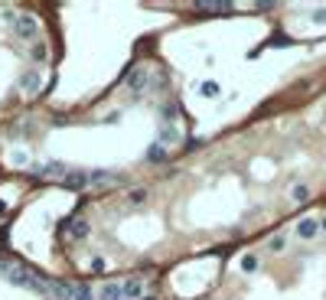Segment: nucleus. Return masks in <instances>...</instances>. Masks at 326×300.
I'll use <instances>...</instances> for the list:
<instances>
[{"mask_svg": "<svg viewBox=\"0 0 326 300\" xmlns=\"http://www.w3.org/2000/svg\"><path fill=\"white\" fill-rule=\"evenodd\" d=\"M127 199L134 202V206H140V202H147V189H131V192H127Z\"/></svg>", "mask_w": 326, "mask_h": 300, "instance_id": "f3484780", "label": "nucleus"}, {"mask_svg": "<svg viewBox=\"0 0 326 300\" xmlns=\"http://www.w3.org/2000/svg\"><path fill=\"white\" fill-rule=\"evenodd\" d=\"M36 176H52V180L62 183L66 176H69V170H66L62 163H46V166H36Z\"/></svg>", "mask_w": 326, "mask_h": 300, "instance_id": "39448f33", "label": "nucleus"}, {"mask_svg": "<svg viewBox=\"0 0 326 300\" xmlns=\"http://www.w3.org/2000/svg\"><path fill=\"white\" fill-rule=\"evenodd\" d=\"M323 228H326V219H323Z\"/></svg>", "mask_w": 326, "mask_h": 300, "instance_id": "b1692460", "label": "nucleus"}, {"mask_svg": "<svg viewBox=\"0 0 326 300\" xmlns=\"http://www.w3.org/2000/svg\"><path fill=\"white\" fill-rule=\"evenodd\" d=\"M88 232H92V225H88V219H72V222L66 225V235H69V238H85Z\"/></svg>", "mask_w": 326, "mask_h": 300, "instance_id": "423d86ee", "label": "nucleus"}, {"mask_svg": "<svg viewBox=\"0 0 326 300\" xmlns=\"http://www.w3.org/2000/svg\"><path fill=\"white\" fill-rule=\"evenodd\" d=\"M124 297H127L124 281H111V284H104L98 290V300H124Z\"/></svg>", "mask_w": 326, "mask_h": 300, "instance_id": "f03ea898", "label": "nucleus"}, {"mask_svg": "<svg viewBox=\"0 0 326 300\" xmlns=\"http://www.w3.org/2000/svg\"><path fill=\"white\" fill-rule=\"evenodd\" d=\"M242 271H258V254H242Z\"/></svg>", "mask_w": 326, "mask_h": 300, "instance_id": "2eb2a0df", "label": "nucleus"}, {"mask_svg": "<svg viewBox=\"0 0 326 300\" xmlns=\"http://www.w3.org/2000/svg\"><path fill=\"white\" fill-rule=\"evenodd\" d=\"M13 30H16V36H20V39H36L39 36V23H36V16H30V13L16 16Z\"/></svg>", "mask_w": 326, "mask_h": 300, "instance_id": "f257e3e1", "label": "nucleus"}, {"mask_svg": "<svg viewBox=\"0 0 326 300\" xmlns=\"http://www.w3.org/2000/svg\"><path fill=\"white\" fill-rule=\"evenodd\" d=\"M23 92L26 95H36L39 92V72H36V69H30V72L23 75Z\"/></svg>", "mask_w": 326, "mask_h": 300, "instance_id": "0eeeda50", "label": "nucleus"}, {"mask_svg": "<svg viewBox=\"0 0 326 300\" xmlns=\"http://www.w3.org/2000/svg\"><path fill=\"white\" fill-rule=\"evenodd\" d=\"M124 300H131V297H124Z\"/></svg>", "mask_w": 326, "mask_h": 300, "instance_id": "393cba45", "label": "nucleus"}, {"mask_svg": "<svg viewBox=\"0 0 326 300\" xmlns=\"http://www.w3.org/2000/svg\"><path fill=\"white\" fill-rule=\"evenodd\" d=\"M66 189H85L92 186V173H82V170H69V176L62 180Z\"/></svg>", "mask_w": 326, "mask_h": 300, "instance_id": "7ed1b4c3", "label": "nucleus"}, {"mask_svg": "<svg viewBox=\"0 0 326 300\" xmlns=\"http://www.w3.org/2000/svg\"><path fill=\"white\" fill-rule=\"evenodd\" d=\"M176 140H180V131H176V127H163V131H160V140H157V144H160V147H173Z\"/></svg>", "mask_w": 326, "mask_h": 300, "instance_id": "9d476101", "label": "nucleus"}, {"mask_svg": "<svg viewBox=\"0 0 326 300\" xmlns=\"http://www.w3.org/2000/svg\"><path fill=\"white\" fill-rule=\"evenodd\" d=\"M199 92L206 95V98H215V95L222 92V85H219V82H202V85H199Z\"/></svg>", "mask_w": 326, "mask_h": 300, "instance_id": "ddd939ff", "label": "nucleus"}, {"mask_svg": "<svg viewBox=\"0 0 326 300\" xmlns=\"http://www.w3.org/2000/svg\"><path fill=\"white\" fill-rule=\"evenodd\" d=\"M46 56H49V46H46V42H36V46H33V59H36V62H42Z\"/></svg>", "mask_w": 326, "mask_h": 300, "instance_id": "dca6fc26", "label": "nucleus"}, {"mask_svg": "<svg viewBox=\"0 0 326 300\" xmlns=\"http://www.w3.org/2000/svg\"><path fill=\"white\" fill-rule=\"evenodd\" d=\"M196 10L199 13H225V10H232V4L228 0H196Z\"/></svg>", "mask_w": 326, "mask_h": 300, "instance_id": "20e7f679", "label": "nucleus"}, {"mask_svg": "<svg viewBox=\"0 0 326 300\" xmlns=\"http://www.w3.org/2000/svg\"><path fill=\"white\" fill-rule=\"evenodd\" d=\"M144 88H147V72H144V69H137V72L131 75V92H134V95H140Z\"/></svg>", "mask_w": 326, "mask_h": 300, "instance_id": "1a4fd4ad", "label": "nucleus"}, {"mask_svg": "<svg viewBox=\"0 0 326 300\" xmlns=\"http://www.w3.org/2000/svg\"><path fill=\"white\" fill-rule=\"evenodd\" d=\"M160 114H163V121H170V124H173L176 118H180V114H176V108H173V104H163V111H160Z\"/></svg>", "mask_w": 326, "mask_h": 300, "instance_id": "6ab92c4d", "label": "nucleus"}, {"mask_svg": "<svg viewBox=\"0 0 326 300\" xmlns=\"http://www.w3.org/2000/svg\"><path fill=\"white\" fill-rule=\"evenodd\" d=\"M147 160H150V163H163V160H170V150H166V147H160V144H154L150 150H147Z\"/></svg>", "mask_w": 326, "mask_h": 300, "instance_id": "6e6552de", "label": "nucleus"}, {"mask_svg": "<svg viewBox=\"0 0 326 300\" xmlns=\"http://www.w3.org/2000/svg\"><path fill=\"white\" fill-rule=\"evenodd\" d=\"M140 300H157V297H140Z\"/></svg>", "mask_w": 326, "mask_h": 300, "instance_id": "5701e85b", "label": "nucleus"}, {"mask_svg": "<svg viewBox=\"0 0 326 300\" xmlns=\"http://www.w3.org/2000/svg\"><path fill=\"white\" fill-rule=\"evenodd\" d=\"M313 20H316V23H323V20H326V13H323V10H316V13H313Z\"/></svg>", "mask_w": 326, "mask_h": 300, "instance_id": "4be33fe9", "label": "nucleus"}, {"mask_svg": "<svg viewBox=\"0 0 326 300\" xmlns=\"http://www.w3.org/2000/svg\"><path fill=\"white\" fill-rule=\"evenodd\" d=\"M75 300H98V290H92L88 284H75Z\"/></svg>", "mask_w": 326, "mask_h": 300, "instance_id": "f8f14e48", "label": "nucleus"}, {"mask_svg": "<svg viewBox=\"0 0 326 300\" xmlns=\"http://www.w3.org/2000/svg\"><path fill=\"white\" fill-rule=\"evenodd\" d=\"M10 160H13V163H20V166H23L26 160H30V157H26V154H23V150H13V154H10Z\"/></svg>", "mask_w": 326, "mask_h": 300, "instance_id": "412c9836", "label": "nucleus"}, {"mask_svg": "<svg viewBox=\"0 0 326 300\" xmlns=\"http://www.w3.org/2000/svg\"><path fill=\"white\" fill-rule=\"evenodd\" d=\"M307 196H310V192H307V186H294V189H290V199H294V202H303Z\"/></svg>", "mask_w": 326, "mask_h": 300, "instance_id": "a211bd4d", "label": "nucleus"}, {"mask_svg": "<svg viewBox=\"0 0 326 300\" xmlns=\"http://www.w3.org/2000/svg\"><path fill=\"white\" fill-rule=\"evenodd\" d=\"M284 235H274V238H271V251H284Z\"/></svg>", "mask_w": 326, "mask_h": 300, "instance_id": "aec40b11", "label": "nucleus"}, {"mask_svg": "<svg viewBox=\"0 0 326 300\" xmlns=\"http://www.w3.org/2000/svg\"><path fill=\"white\" fill-rule=\"evenodd\" d=\"M124 287H127V297H131V300H140V290H144L140 281H124Z\"/></svg>", "mask_w": 326, "mask_h": 300, "instance_id": "4468645a", "label": "nucleus"}, {"mask_svg": "<svg viewBox=\"0 0 326 300\" xmlns=\"http://www.w3.org/2000/svg\"><path fill=\"white\" fill-rule=\"evenodd\" d=\"M297 235H300V238H313L316 235V219H303V222L297 225Z\"/></svg>", "mask_w": 326, "mask_h": 300, "instance_id": "9b49d317", "label": "nucleus"}]
</instances>
